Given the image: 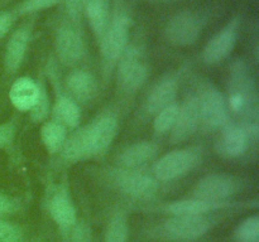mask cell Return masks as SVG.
Returning a JSON list of instances; mask_svg holds the SVG:
<instances>
[{"mask_svg":"<svg viewBox=\"0 0 259 242\" xmlns=\"http://www.w3.org/2000/svg\"><path fill=\"white\" fill-rule=\"evenodd\" d=\"M200 161H201V151L197 148H186L171 151L154 163V178L161 182L175 180L194 170Z\"/></svg>","mask_w":259,"mask_h":242,"instance_id":"obj_1","label":"cell"},{"mask_svg":"<svg viewBox=\"0 0 259 242\" xmlns=\"http://www.w3.org/2000/svg\"><path fill=\"white\" fill-rule=\"evenodd\" d=\"M212 219L206 214L174 216L163 224V232L175 241H194L205 236L212 227Z\"/></svg>","mask_w":259,"mask_h":242,"instance_id":"obj_2","label":"cell"},{"mask_svg":"<svg viewBox=\"0 0 259 242\" xmlns=\"http://www.w3.org/2000/svg\"><path fill=\"white\" fill-rule=\"evenodd\" d=\"M129 29H131V19L125 14H119L118 17L114 18L113 22H109L105 33L100 38L101 54L105 62L114 63L120 59L126 50Z\"/></svg>","mask_w":259,"mask_h":242,"instance_id":"obj_3","label":"cell"},{"mask_svg":"<svg viewBox=\"0 0 259 242\" xmlns=\"http://www.w3.org/2000/svg\"><path fill=\"white\" fill-rule=\"evenodd\" d=\"M204 20L199 14L184 10L175 15L166 28L167 39L175 45L186 47L194 44L201 34Z\"/></svg>","mask_w":259,"mask_h":242,"instance_id":"obj_4","label":"cell"},{"mask_svg":"<svg viewBox=\"0 0 259 242\" xmlns=\"http://www.w3.org/2000/svg\"><path fill=\"white\" fill-rule=\"evenodd\" d=\"M237 191V180L232 175L222 173L204 176L195 187L194 197L210 202L225 201Z\"/></svg>","mask_w":259,"mask_h":242,"instance_id":"obj_5","label":"cell"},{"mask_svg":"<svg viewBox=\"0 0 259 242\" xmlns=\"http://www.w3.org/2000/svg\"><path fill=\"white\" fill-rule=\"evenodd\" d=\"M199 101L200 118L207 128H223L228 123V105L220 91L214 87L205 88Z\"/></svg>","mask_w":259,"mask_h":242,"instance_id":"obj_6","label":"cell"},{"mask_svg":"<svg viewBox=\"0 0 259 242\" xmlns=\"http://www.w3.org/2000/svg\"><path fill=\"white\" fill-rule=\"evenodd\" d=\"M114 182L123 193L134 198H149L154 196L158 189V180L156 178L137 171L136 169H124L118 171L114 176Z\"/></svg>","mask_w":259,"mask_h":242,"instance_id":"obj_7","label":"cell"},{"mask_svg":"<svg viewBox=\"0 0 259 242\" xmlns=\"http://www.w3.org/2000/svg\"><path fill=\"white\" fill-rule=\"evenodd\" d=\"M200 118V101L199 96H190L184 105L180 106L176 123L171 130L172 143H180L194 135L199 128Z\"/></svg>","mask_w":259,"mask_h":242,"instance_id":"obj_8","label":"cell"},{"mask_svg":"<svg viewBox=\"0 0 259 242\" xmlns=\"http://www.w3.org/2000/svg\"><path fill=\"white\" fill-rule=\"evenodd\" d=\"M119 62L118 80L126 92H134L144 85L148 76L146 65L137 57L134 52H124Z\"/></svg>","mask_w":259,"mask_h":242,"instance_id":"obj_9","label":"cell"},{"mask_svg":"<svg viewBox=\"0 0 259 242\" xmlns=\"http://www.w3.org/2000/svg\"><path fill=\"white\" fill-rule=\"evenodd\" d=\"M237 27L234 23L228 25L209 40L202 52V59L207 65H217L224 60L237 44Z\"/></svg>","mask_w":259,"mask_h":242,"instance_id":"obj_10","label":"cell"},{"mask_svg":"<svg viewBox=\"0 0 259 242\" xmlns=\"http://www.w3.org/2000/svg\"><path fill=\"white\" fill-rule=\"evenodd\" d=\"M91 154H103L113 143L118 133V121L113 115H103L88 126Z\"/></svg>","mask_w":259,"mask_h":242,"instance_id":"obj_11","label":"cell"},{"mask_svg":"<svg viewBox=\"0 0 259 242\" xmlns=\"http://www.w3.org/2000/svg\"><path fill=\"white\" fill-rule=\"evenodd\" d=\"M56 50L58 58L65 65H75L78 62L85 53V45L80 33L68 25L61 28L56 37Z\"/></svg>","mask_w":259,"mask_h":242,"instance_id":"obj_12","label":"cell"},{"mask_svg":"<svg viewBox=\"0 0 259 242\" xmlns=\"http://www.w3.org/2000/svg\"><path fill=\"white\" fill-rule=\"evenodd\" d=\"M30 40L29 27H22L15 30L8 39L4 53V67L8 72L13 73L20 67L27 53Z\"/></svg>","mask_w":259,"mask_h":242,"instance_id":"obj_13","label":"cell"},{"mask_svg":"<svg viewBox=\"0 0 259 242\" xmlns=\"http://www.w3.org/2000/svg\"><path fill=\"white\" fill-rule=\"evenodd\" d=\"M48 211L56 224H58L62 229H71L77 222L76 208L72 199L65 189L53 194L48 203Z\"/></svg>","mask_w":259,"mask_h":242,"instance_id":"obj_14","label":"cell"},{"mask_svg":"<svg viewBox=\"0 0 259 242\" xmlns=\"http://www.w3.org/2000/svg\"><path fill=\"white\" fill-rule=\"evenodd\" d=\"M248 139L239 124L227 123L223 126L222 136L219 139V149L223 155L228 158H238L243 155L248 148Z\"/></svg>","mask_w":259,"mask_h":242,"instance_id":"obj_15","label":"cell"},{"mask_svg":"<svg viewBox=\"0 0 259 242\" xmlns=\"http://www.w3.org/2000/svg\"><path fill=\"white\" fill-rule=\"evenodd\" d=\"M40 87L29 77H20L15 81L9 90L10 102L17 110L30 111L34 106Z\"/></svg>","mask_w":259,"mask_h":242,"instance_id":"obj_16","label":"cell"},{"mask_svg":"<svg viewBox=\"0 0 259 242\" xmlns=\"http://www.w3.org/2000/svg\"><path fill=\"white\" fill-rule=\"evenodd\" d=\"M158 154V146L151 141H139L129 145L119 156L124 169H138L153 160Z\"/></svg>","mask_w":259,"mask_h":242,"instance_id":"obj_17","label":"cell"},{"mask_svg":"<svg viewBox=\"0 0 259 242\" xmlns=\"http://www.w3.org/2000/svg\"><path fill=\"white\" fill-rule=\"evenodd\" d=\"M177 95V85L176 81L167 78L162 82L157 83L152 88L148 98L146 102L147 112L151 115H157L159 111L168 107L169 105L175 103V98Z\"/></svg>","mask_w":259,"mask_h":242,"instance_id":"obj_18","label":"cell"},{"mask_svg":"<svg viewBox=\"0 0 259 242\" xmlns=\"http://www.w3.org/2000/svg\"><path fill=\"white\" fill-rule=\"evenodd\" d=\"M62 156L68 161H77L91 156V144L88 126L78 129L70 138H66L61 149Z\"/></svg>","mask_w":259,"mask_h":242,"instance_id":"obj_19","label":"cell"},{"mask_svg":"<svg viewBox=\"0 0 259 242\" xmlns=\"http://www.w3.org/2000/svg\"><path fill=\"white\" fill-rule=\"evenodd\" d=\"M224 206V202H210L199 198L180 199V201L172 202L167 206V211L174 216H200V214H207L209 212L219 209Z\"/></svg>","mask_w":259,"mask_h":242,"instance_id":"obj_20","label":"cell"},{"mask_svg":"<svg viewBox=\"0 0 259 242\" xmlns=\"http://www.w3.org/2000/svg\"><path fill=\"white\" fill-rule=\"evenodd\" d=\"M68 91L77 100H90L96 90V82L94 76L89 71L76 70L67 76L66 80Z\"/></svg>","mask_w":259,"mask_h":242,"instance_id":"obj_21","label":"cell"},{"mask_svg":"<svg viewBox=\"0 0 259 242\" xmlns=\"http://www.w3.org/2000/svg\"><path fill=\"white\" fill-rule=\"evenodd\" d=\"M85 13L94 34L98 38L103 37L109 25L108 0H86Z\"/></svg>","mask_w":259,"mask_h":242,"instance_id":"obj_22","label":"cell"},{"mask_svg":"<svg viewBox=\"0 0 259 242\" xmlns=\"http://www.w3.org/2000/svg\"><path fill=\"white\" fill-rule=\"evenodd\" d=\"M53 115L56 116L57 123L66 128H76L81 121L80 106L70 97L61 96L53 107Z\"/></svg>","mask_w":259,"mask_h":242,"instance_id":"obj_23","label":"cell"},{"mask_svg":"<svg viewBox=\"0 0 259 242\" xmlns=\"http://www.w3.org/2000/svg\"><path fill=\"white\" fill-rule=\"evenodd\" d=\"M67 134H66V128L61 125L57 121H46L40 129V139L45 145V148L50 151L51 154H55L61 151L63 144H65Z\"/></svg>","mask_w":259,"mask_h":242,"instance_id":"obj_24","label":"cell"},{"mask_svg":"<svg viewBox=\"0 0 259 242\" xmlns=\"http://www.w3.org/2000/svg\"><path fill=\"white\" fill-rule=\"evenodd\" d=\"M128 237L129 226L126 217L123 213H116L109 222L104 242H128Z\"/></svg>","mask_w":259,"mask_h":242,"instance_id":"obj_25","label":"cell"},{"mask_svg":"<svg viewBox=\"0 0 259 242\" xmlns=\"http://www.w3.org/2000/svg\"><path fill=\"white\" fill-rule=\"evenodd\" d=\"M180 106L176 102L169 105L168 107L163 108L162 111H159L157 115H154V121H153V128L154 131L159 135H163L167 134L168 131L172 130L175 123H176L177 113H179Z\"/></svg>","mask_w":259,"mask_h":242,"instance_id":"obj_26","label":"cell"},{"mask_svg":"<svg viewBox=\"0 0 259 242\" xmlns=\"http://www.w3.org/2000/svg\"><path fill=\"white\" fill-rule=\"evenodd\" d=\"M235 239L238 242H259V217H248L238 226L235 231Z\"/></svg>","mask_w":259,"mask_h":242,"instance_id":"obj_27","label":"cell"},{"mask_svg":"<svg viewBox=\"0 0 259 242\" xmlns=\"http://www.w3.org/2000/svg\"><path fill=\"white\" fill-rule=\"evenodd\" d=\"M30 118L34 123H39L47 117L48 112H50V102H48V96L46 91L40 87L39 96H38L37 101H35L34 106L30 108Z\"/></svg>","mask_w":259,"mask_h":242,"instance_id":"obj_28","label":"cell"},{"mask_svg":"<svg viewBox=\"0 0 259 242\" xmlns=\"http://www.w3.org/2000/svg\"><path fill=\"white\" fill-rule=\"evenodd\" d=\"M22 231L15 224L0 219V242H22Z\"/></svg>","mask_w":259,"mask_h":242,"instance_id":"obj_29","label":"cell"},{"mask_svg":"<svg viewBox=\"0 0 259 242\" xmlns=\"http://www.w3.org/2000/svg\"><path fill=\"white\" fill-rule=\"evenodd\" d=\"M60 0H25L22 5H20V13L23 14H28V13L39 12V10L47 9V8L56 5Z\"/></svg>","mask_w":259,"mask_h":242,"instance_id":"obj_30","label":"cell"},{"mask_svg":"<svg viewBox=\"0 0 259 242\" xmlns=\"http://www.w3.org/2000/svg\"><path fill=\"white\" fill-rule=\"evenodd\" d=\"M72 241L73 242H90L91 233L89 227L85 223H77L72 227Z\"/></svg>","mask_w":259,"mask_h":242,"instance_id":"obj_31","label":"cell"},{"mask_svg":"<svg viewBox=\"0 0 259 242\" xmlns=\"http://www.w3.org/2000/svg\"><path fill=\"white\" fill-rule=\"evenodd\" d=\"M19 208V202L12 197L0 194V216L14 213Z\"/></svg>","mask_w":259,"mask_h":242,"instance_id":"obj_32","label":"cell"},{"mask_svg":"<svg viewBox=\"0 0 259 242\" xmlns=\"http://www.w3.org/2000/svg\"><path fill=\"white\" fill-rule=\"evenodd\" d=\"M14 138V124L5 123L0 125V149L9 145Z\"/></svg>","mask_w":259,"mask_h":242,"instance_id":"obj_33","label":"cell"},{"mask_svg":"<svg viewBox=\"0 0 259 242\" xmlns=\"http://www.w3.org/2000/svg\"><path fill=\"white\" fill-rule=\"evenodd\" d=\"M13 24V15L9 12H0V39L9 32Z\"/></svg>","mask_w":259,"mask_h":242,"instance_id":"obj_34","label":"cell"}]
</instances>
